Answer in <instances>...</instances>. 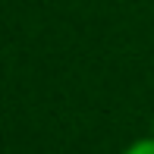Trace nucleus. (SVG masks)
<instances>
[{
    "mask_svg": "<svg viewBox=\"0 0 154 154\" xmlns=\"http://www.w3.org/2000/svg\"><path fill=\"white\" fill-rule=\"evenodd\" d=\"M123 154H154V135L148 138H138V142H132L129 148H126Z\"/></svg>",
    "mask_w": 154,
    "mask_h": 154,
    "instance_id": "1",
    "label": "nucleus"
}]
</instances>
